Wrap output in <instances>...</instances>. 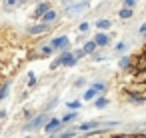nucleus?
<instances>
[{
  "instance_id": "obj_1",
  "label": "nucleus",
  "mask_w": 146,
  "mask_h": 138,
  "mask_svg": "<svg viewBox=\"0 0 146 138\" xmlns=\"http://www.w3.org/2000/svg\"><path fill=\"white\" fill-rule=\"evenodd\" d=\"M46 122H48L46 112H40V114H36L28 124H24V126H22V130H24V132H34V130H38V128H44V126H46Z\"/></svg>"
},
{
  "instance_id": "obj_2",
  "label": "nucleus",
  "mask_w": 146,
  "mask_h": 138,
  "mask_svg": "<svg viewBox=\"0 0 146 138\" xmlns=\"http://www.w3.org/2000/svg\"><path fill=\"white\" fill-rule=\"evenodd\" d=\"M50 46H52L54 50H60V52H68L70 40H68V36H66V34H62V36H56V38H52V40H50Z\"/></svg>"
},
{
  "instance_id": "obj_3",
  "label": "nucleus",
  "mask_w": 146,
  "mask_h": 138,
  "mask_svg": "<svg viewBox=\"0 0 146 138\" xmlns=\"http://www.w3.org/2000/svg\"><path fill=\"white\" fill-rule=\"evenodd\" d=\"M88 6H90V2H74V4H66V14H68V16L80 14V12H84Z\"/></svg>"
},
{
  "instance_id": "obj_4",
  "label": "nucleus",
  "mask_w": 146,
  "mask_h": 138,
  "mask_svg": "<svg viewBox=\"0 0 146 138\" xmlns=\"http://www.w3.org/2000/svg\"><path fill=\"white\" fill-rule=\"evenodd\" d=\"M58 58H60V64H62V66H68V68L74 66V64L78 62V60L74 58V52H60Z\"/></svg>"
},
{
  "instance_id": "obj_5",
  "label": "nucleus",
  "mask_w": 146,
  "mask_h": 138,
  "mask_svg": "<svg viewBox=\"0 0 146 138\" xmlns=\"http://www.w3.org/2000/svg\"><path fill=\"white\" fill-rule=\"evenodd\" d=\"M64 124H62V120L60 118H50L48 122H46V126H44V132H48V134H52V132H56V130H60Z\"/></svg>"
},
{
  "instance_id": "obj_6",
  "label": "nucleus",
  "mask_w": 146,
  "mask_h": 138,
  "mask_svg": "<svg viewBox=\"0 0 146 138\" xmlns=\"http://www.w3.org/2000/svg\"><path fill=\"white\" fill-rule=\"evenodd\" d=\"M48 30V26L44 24V22H38V24H30L28 28H26V32L28 34H32V36H38V34H44Z\"/></svg>"
},
{
  "instance_id": "obj_7",
  "label": "nucleus",
  "mask_w": 146,
  "mask_h": 138,
  "mask_svg": "<svg viewBox=\"0 0 146 138\" xmlns=\"http://www.w3.org/2000/svg\"><path fill=\"white\" fill-rule=\"evenodd\" d=\"M92 40L96 42V46H98V48H106V46L110 44V36H108L106 32H98Z\"/></svg>"
},
{
  "instance_id": "obj_8",
  "label": "nucleus",
  "mask_w": 146,
  "mask_h": 138,
  "mask_svg": "<svg viewBox=\"0 0 146 138\" xmlns=\"http://www.w3.org/2000/svg\"><path fill=\"white\" fill-rule=\"evenodd\" d=\"M48 10H50V4H48V2H40V4L36 6V12H34V16H36V18H42V16H44Z\"/></svg>"
},
{
  "instance_id": "obj_9",
  "label": "nucleus",
  "mask_w": 146,
  "mask_h": 138,
  "mask_svg": "<svg viewBox=\"0 0 146 138\" xmlns=\"http://www.w3.org/2000/svg\"><path fill=\"white\" fill-rule=\"evenodd\" d=\"M96 50H98V46H96V42H94V40H88V42L82 46V52H84V54H92V56H94V54H96Z\"/></svg>"
},
{
  "instance_id": "obj_10",
  "label": "nucleus",
  "mask_w": 146,
  "mask_h": 138,
  "mask_svg": "<svg viewBox=\"0 0 146 138\" xmlns=\"http://www.w3.org/2000/svg\"><path fill=\"white\" fill-rule=\"evenodd\" d=\"M56 18H58V12H56V10H48V12H46V14L42 16V22H44V24L48 26V24H52V22H54Z\"/></svg>"
},
{
  "instance_id": "obj_11",
  "label": "nucleus",
  "mask_w": 146,
  "mask_h": 138,
  "mask_svg": "<svg viewBox=\"0 0 146 138\" xmlns=\"http://www.w3.org/2000/svg\"><path fill=\"white\" fill-rule=\"evenodd\" d=\"M94 26H96L98 30H108V28L112 26V20H110V18H100V20L94 22Z\"/></svg>"
},
{
  "instance_id": "obj_12",
  "label": "nucleus",
  "mask_w": 146,
  "mask_h": 138,
  "mask_svg": "<svg viewBox=\"0 0 146 138\" xmlns=\"http://www.w3.org/2000/svg\"><path fill=\"white\" fill-rule=\"evenodd\" d=\"M90 88H92L96 94H104V92H106V82H92Z\"/></svg>"
},
{
  "instance_id": "obj_13",
  "label": "nucleus",
  "mask_w": 146,
  "mask_h": 138,
  "mask_svg": "<svg viewBox=\"0 0 146 138\" xmlns=\"http://www.w3.org/2000/svg\"><path fill=\"white\" fill-rule=\"evenodd\" d=\"M108 102H110V100H108L106 96H100V98H96V100H94V106L102 110V108H106V106H108Z\"/></svg>"
},
{
  "instance_id": "obj_14",
  "label": "nucleus",
  "mask_w": 146,
  "mask_h": 138,
  "mask_svg": "<svg viewBox=\"0 0 146 138\" xmlns=\"http://www.w3.org/2000/svg\"><path fill=\"white\" fill-rule=\"evenodd\" d=\"M132 14H134V12H132V8H126V6H124V8L118 12V16H120L122 20H128V18H132Z\"/></svg>"
},
{
  "instance_id": "obj_15",
  "label": "nucleus",
  "mask_w": 146,
  "mask_h": 138,
  "mask_svg": "<svg viewBox=\"0 0 146 138\" xmlns=\"http://www.w3.org/2000/svg\"><path fill=\"white\" fill-rule=\"evenodd\" d=\"M66 108H70L72 112H76V110H80V108H82V100H70V102L66 104Z\"/></svg>"
},
{
  "instance_id": "obj_16",
  "label": "nucleus",
  "mask_w": 146,
  "mask_h": 138,
  "mask_svg": "<svg viewBox=\"0 0 146 138\" xmlns=\"http://www.w3.org/2000/svg\"><path fill=\"white\" fill-rule=\"evenodd\" d=\"M8 92H10V82H4L2 88H0V100H4L8 96Z\"/></svg>"
},
{
  "instance_id": "obj_17",
  "label": "nucleus",
  "mask_w": 146,
  "mask_h": 138,
  "mask_svg": "<svg viewBox=\"0 0 146 138\" xmlns=\"http://www.w3.org/2000/svg\"><path fill=\"white\" fill-rule=\"evenodd\" d=\"M128 66H130V56H122V58L118 60V68L124 70V68H128Z\"/></svg>"
},
{
  "instance_id": "obj_18",
  "label": "nucleus",
  "mask_w": 146,
  "mask_h": 138,
  "mask_svg": "<svg viewBox=\"0 0 146 138\" xmlns=\"http://www.w3.org/2000/svg\"><path fill=\"white\" fill-rule=\"evenodd\" d=\"M96 96H98V94H96V92L88 86V90L84 92V96H82V98H84V100H96Z\"/></svg>"
},
{
  "instance_id": "obj_19",
  "label": "nucleus",
  "mask_w": 146,
  "mask_h": 138,
  "mask_svg": "<svg viewBox=\"0 0 146 138\" xmlns=\"http://www.w3.org/2000/svg\"><path fill=\"white\" fill-rule=\"evenodd\" d=\"M78 118V112H70V114H66V116H62L60 120H62V124H68L70 120H76Z\"/></svg>"
},
{
  "instance_id": "obj_20",
  "label": "nucleus",
  "mask_w": 146,
  "mask_h": 138,
  "mask_svg": "<svg viewBox=\"0 0 146 138\" xmlns=\"http://www.w3.org/2000/svg\"><path fill=\"white\" fill-rule=\"evenodd\" d=\"M88 30H90V22H86V20H84V22H80V24H78V32H80V34H84V32H88Z\"/></svg>"
},
{
  "instance_id": "obj_21",
  "label": "nucleus",
  "mask_w": 146,
  "mask_h": 138,
  "mask_svg": "<svg viewBox=\"0 0 146 138\" xmlns=\"http://www.w3.org/2000/svg\"><path fill=\"white\" fill-rule=\"evenodd\" d=\"M26 84H28V88H34V84H36V74H34V72H28V80H26Z\"/></svg>"
},
{
  "instance_id": "obj_22",
  "label": "nucleus",
  "mask_w": 146,
  "mask_h": 138,
  "mask_svg": "<svg viewBox=\"0 0 146 138\" xmlns=\"http://www.w3.org/2000/svg\"><path fill=\"white\" fill-rule=\"evenodd\" d=\"M40 52H42V54H44V56H50V54H52V52H54V48H52V46H50V44H44V46H42V48H40Z\"/></svg>"
},
{
  "instance_id": "obj_23",
  "label": "nucleus",
  "mask_w": 146,
  "mask_h": 138,
  "mask_svg": "<svg viewBox=\"0 0 146 138\" xmlns=\"http://www.w3.org/2000/svg\"><path fill=\"white\" fill-rule=\"evenodd\" d=\"M74 134H76V130H66V132H60L56 138H72Z\"/></svg>"
},
{
  "instance_id": "obj_24",
  "label": "nucleus",
  "mask_w": 146,
  "mask_h": 138,
  "mask_svg": "<svg viewBox=\"0 0 146 138\" xmlns=\"http://www.w3.org/2000/svg\"><path fill=\"white\" fill-rule=\"evenodd\" d=\"M114 50H116V52H124V50H126V42H118Z\"/></svg>"
},
{
  "instance_id": "obj_25",
  "label": "nucleus",
  "mask_w": 146,
  "mask_h": 138,
  "mask_svg": "<svg viewBox=\"0 0 146 138\" xmlns=\"http://www.w3.org/2000/svg\"><path fill=\"white\" fill-rule=\"evenodd\" d=\"M130 100H132V102H144L146 98H144V96H136V94H130Z\"/></svg>"
},
{
  "instance_id": "obj_26",
  "label": "nucleus",
  "mask_w": 146,
  "mask_h": 138,
  "mask_svg": "<svg viewBox=\"0 0 146 138\" xmlns=\"http://www.w3.org/2000/svg\"><path fill=\"white\" fill-rule=\"evenodd\" d=\"M18 4H20L18 0H6V6H8V8H16Z\"/></svg>"
},
{
  "instance_id": "obj_27",
  "label": "nucleus",
  "mask_w": 146,
  "mask_h": 138,
  "mask_svg": "<svg viewBox=\"0 0 146 138\" xmlns=\"http://www.w3.org/2000/svg\"><path fill=\"white\" fill-rule=\"evenodd\" d=\"M84 56H86V54H84V52H82V48H80V50H76V52H74V58H76V60H80V58H84Z\"/></svg>"
},
{
  "instance_id": "obj_28",
  "label": "nucleus",
  "mask_w": 146,
  "mask_h": 138,
  "mask_svg": "<svg viewBox=\"0 0 146 138\" xmlns=\"http://www.w3.org/2000/svg\"><path fill=\"white\" fill-rule=\"evenodd\" d=\"M56 102H58V98H52V100H50V102H48V104H46V110H52V108H54V104H56Z\"/></svg>"
},
{
  "instance_id": "obj_29",
  "label": "nucleus",
  "mask_w": 146,
  "mask_h": 138,
  "mask_svg": "<svg viewBox=\"0 0 146 138\" xmlns=\"http://www.w3.org/2000/svg\"><path fill=\"white\" fill-rule=\"evenodd\" d=\"M104 58H106V56H102V54H94V56H92V60H94V62H102Z\"/></svg>"
},
{
  "instance_id": "obj_30",
  "label": "nucleus",
  "mask_w": 146,
  "mask_h": 138,
  "mask_svg": "<svg viewBox=\"0 0 146 138\" xmlns=\"http://www.w3.org/2000/svg\"><path fill=\"white\" fill-rule=\"evenodd\" d=\"M134 4H136L134 0H126V2H124V6H126V8H134Z\"/></svg>"
},
{
  "instance_id": "obj_31",
  "label": "nucleus",
  "mask_w": 146,
  "mask_h": 138,
  "mask_svg": "<svg viewBox=\"0 0 146 138\" xmlns=\"http://www.w3.org/2000/svg\"><path fill=\"white\" fill-rule=\"evenodd\" d=\"M74 86H76V88H78V86H84V78H78V80L74 82Z\"/></svg>"
},
{
  "instance_id": "obj_32",
  "label": "nucleus",
  "mask_w": 146,
  "mask_h": 138,
  "mask_svg": "<svg viewBox=\"0 0 146 138\" xmlns=\"http://www.w3.org/2000/svg\"><path fill=\"white\" fill-rule=\"evenodd\" d=\"M138 32H140V34H146V22H144V24L138 28Z\"/></svg>"
},
{
  "instance_id": "obj_33",
  "label": "nucleus",
  "mask_w": 146,
  "mask_h": 138,
  "mask_svg": "<svg viewBox=\"0 0 146 138\" xmlns=\"http://www.w3.org/2000/svg\"><path fill=\"white\" fill-rule=\"evenodd\" d=\"M0 118H6V110H0Z\"/></svg>"
}]
</instances>
